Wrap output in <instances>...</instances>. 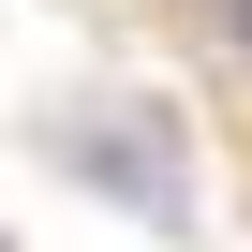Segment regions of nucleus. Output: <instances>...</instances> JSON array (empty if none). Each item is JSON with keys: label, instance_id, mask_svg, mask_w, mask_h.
<instances>
[{"label": "nucleus", "instance_id": "obj_1", "mask_svg": "<svg viewBox=\"0 0 252 252\" xmlns=\"http://www.w3.org/2000/svg\"><path fill=\"white\" fill-rule=\"evenodd\" d=\"M237 60H252V0H237Z\"/></svg>", "mask_w": 252, "mask_h": 252}]
</instances>
